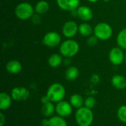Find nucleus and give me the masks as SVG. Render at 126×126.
Wrapping results in <instances>:
<instances>
[{
	"instance_id": "1",
	"label": "nucleus",
	"mask_w": 126,
	"mask_h": 126,
	"mask_svg": "<svg viewBox=\"0 0 126 126\" xmlns=\"http://www.w3.org/2000/svg\"><path fill=\"white\" fill-rule=\"evenodd\" d=\"M75 119L79 126H91L94 121L92 109L83 106L76 110Z\"/></svg>"
},
{
	"instance_id": "2",
	"label": "nucleus",
	"mask_w": 126,
	"mask_h": 126,
	"mask_svg": "<svg viewBox=\"0 0 126 126\" xmlns=\"http://www.w3.org/2000/svg\"><path fill=\"white\" fill-rule=\"evenodd\" d=\"M46 94L51 102L57 103L63 100L66 96V89L62 84L59 83H54L49 86Z\"/></svg>"
},
{
	"instance_id": "3",
	"label": "nucleus",
	"mask_w": 126,
	"mask_h": 126,
	"mask_svg": "<svg viewBox=\"0 0 126 126\" xmlns=\"http://www.w3.org/2000/svg\"><path fill=\"white\" fill-rule=\"evenodd\" d=\"M79 51V44L74 40H66L60 47V53L66 57L71 58L75 56Z\"/></svg>"
},
{
	"instance_id": "4",
	"label": "nucleus",
	"mask_w": 126,
	"mask_h": 126,
	"mask_svg": "<svg viewBox=\"0 0 126 126\" xmlns=\"http://www.w3.org/2000/svg\"><path fill=\"white\" fill-rule=\"evenodd\" d=\"M33 13L34 9L32 6L27 2H23L18 4L15 10L16 16L21 20H27L30 18H32Z\"/></svg>"
},
{
	"instance_id": "5",
	"label": "nucleus",
	"mask_w": 126,
	"mask_h": 126,
	"mask_svg": "<svg viewBox=\"0 0 126 126\" xmlns=\"http://www.w3.org/2000/svg\"><path fill=\"white\" fill-rule=\"evenodd\" d=\"M94 35L100 40H108L112 35V28L111 27L106 23L101 22L97 24L94 27Z\"/></svg>"
},
{
	"instance_id": "6",
	"label": "nucleus",
	"mask_w": 126,
	"mask_h": 126,
	"mask_svg": "<svg viewBox=\"0 0 126 126\" xmlns=\"http://www.w3.org/2000/svg\"><path fill=\"white\" fill-rule=\"evenodd\" d=\"M10 95L13 100L18 102H22L29 99L30 96V93L27 88L22 86H18L13 88L11 90Z\"/></svg>"
},
{
	"instance_id": "7",
	"label": "nucleus",
	"mask_w": 126,
	"mask_h": 126,
	"mask_svg": "<svg viewBox=\"0 0 126 126\" xmlns=\"http://www.w3.org/2000/svg\"><path fill=\"white\" fill-rule=\"evenodd\" d=\"M73 107L69 101L61 100L55 105V113L62 117H67L72 113Z\"/></svg>"
},
{
	"instance_id": "8",
	"label": "nucleus",
	"mask_w": 126,
	"mask_h": 126,
	"mask_svg": "<svg viewBox=\"0 0 126 126\" xmlns=\"http://www.w3.org/2000/svg\"><path fill=\"white\" fill-rule=\"evenodd\" d=\"M109 61L114 65H120L125 60V55L120 47H114L109 52Z\"/></svg>"
},
{
	"instance_id": "9",
	"label": "nucleus",
	"mask_w": 126,
	"mask_h": 126,
	"mask_svg": "<svg viewBox=\"0 0 126 126\" xmlns=\"http://www.w3.org/2000/svg\"><path fill=\"white\" fill-rule=\"evenodd\" d=\"M61 42V36L56 32H49L47 33L43 38V44L49 47H55Z\"/></svg>"
},
{
	"instance_id": "10",
	"label": "nucleus",
	"mask_w": 126,
	"mask_h": 126,
	"mask_svg": "<svg viewBox=\"0 0 126 126\" xmlns=\"http://www.w3.org/2000/svg\"><path fill=\"white\" fill-rule=\"evenodd\" d=\"M78 31V27L77 24L73 21H69L66 22L63 27V34L67 38L74 37Z\"/></svg>"
},
{
	"instance_id": "11",
	"label": "nucleus",
	"mask_w": 126,
	"mask_h": 126,
	"mask_svg": "<svg viewBox=\"0 0 126 126\" xmlns=\"http://www.w3.org/2000/svg\"><path fill=\"white\" fill-rule=\"evenodd\" d=\"M58 7L66 11H73L78 8L80 0H56Z\"/></svg>"
},
{
	"instance_id": "12",
	"label": "nucleus",
	"mask_w": 126,
	"mask_h": 126,
	"mask_svg": "<svg viewBox=\"0 0 126 126\" xmlns=\"http://www.w3.org/2000/svg\"><path fill=\"white\" fill-rule=\"evenodd\" d=\"M77 15L81 20H83L84 21H89L93 17L92 10L87 6L78 7V10H77Z\"/></svg>"
},
{
	"instance_id": "13",
	"label": "nucleus",
	"mask_w": 126,
	"mask_h": 126,
	"mask_svg": "<svg viewBox=\"0 0 126 126\" xmlns=\"http://www.w3.org/2000/svg\"><path fill=\"white\" fill-rule=\"evenodd\" d=\"M112 86L119 90H123L126 88V78L121 75H115L111 78Z\"/></svg>"
},
{
	"instance_id": "14",
	"label": "nucleus",
	"mask_w": 126,
	"mask_h": 126,
	"mask_svg": "<svg viewBox=\"0 0 126 126\" xmlns=\"http://www.w3.org/2000/svg\"><path fill=\"white\" fill-rule=\"evenodd\" d=\"M13 98L10 94L5 92H1L0 94V110L1 111L7 110L12 105Z\"/></svg>"
},
{
	"instance_id": "15",
	"label": "nucleus",
	"mask_w": 126,
	"mask_h": 126,
	"mask_svg": "<svg viewBox=\"0 0 126 126\" xmlns=\"http://www.w3.org/2000/svg\"><path fill=\"white\" fill-rule=\"evenodd\" d=\"M22 69V66L21 63L16 60H12L7 62L6 65V69L7 71L13 75L18 74Z\"/></svg>"
},
{
	"instance_id": "16",
	"label": "nucleus",
	"mask_w": 126,
	"mask_h": 126,
	"mask_svg": "<svg viewBox=\"0 0 126 126\" xmlns=\"http://www.w3.org/2000/svg\"><path fill=\"white\" fill-rule=\"evenodd\" d=\"M55 112V106L54 105V103L50 101L42 104L41 113L44 116V117L50 118L51 117L54 116Z\"/></svg>"
},
{
	"instance_id": "17",
	"label": "nucleus",
	"mask_w": 126,
	"mask_h": 126,
	"mask_svg": "<svg viewBox=\"0 0 126 126\" xmlns=\"http://www.w3.org/2000/svg\"><path fill=\"white\" fill-rule=\"evenodd\" d=\"M69 102L70 103L72 106L76 109L84 106V100L83 97L79 94H74L71 95Z\"/></svg>"
},
{
	"instance_id": "18",
	"label": "nucleus",
	"mask_w": 126,
	"mask_h": 126,
	"mask_svg": "<svg viewBox=\"0 0 126 126\" xmlns=\"http://www.w3.org/2000/svg\"><path fill=\"white\" fill-rule=\"evenodd\" d=\"M79 76V70L76 66H69L66 72H65V77L67 80L69 81H73L76 80Z\"/></svg>"
},
{
	"instance_id": "19",
	"label": "nucleus",
	"mask_w": 126,
	"mask_h": 126,
	"mask_svg": "<svg viewBox=\"0 0 126 126\" xmlns=\"http://www.w3.org/2000/svg\"><path fill=\"white\" fill-rule=\"evenodd\" d=\"M49 126H68V124L64 117L54 115L49 118Z\"/></svg>"
},
{
	"instance_id": "20",
	"label": "nucleus",
	"mask_w": 126,
	"mask_h": 126,
	"mask_svg": "<svg viewBox=\"0 0 126 126\" xmlns=\"http://www.w3.org/2000/svg\"><path fill=\"white\" fill-rule=\"evenodd\" d=\"M63 61V58L59 54H52L48 58V63L52 68L58 67Z\"/></svg>"
},
{
	"instance_id": "21",
	"label": "nucleus",
	"mask_w": 126,
	"mask_h": 126,
	"mask_svg": "<svg viewBox=\"0 0 126 126\" xmlns=\"http://www.w3.org/2000/svg\"><path fill=\"white\" fill-rule=\"evenodd\" d=\"M48 10H49V4L47 1L44 0L39 1L35 7V13L39 15L46 13L48 11Z\"/></svg>"
},
{
	"instance_id": "22",
	"label": "nucleus",
	"mask_w": 126,
	"mask_h": 126,
	"mask_svg": "<svg viewBox=\"0 0 126 126\" xmlns=\"http://www.w3.org/2000/svg\"><path fill=\"white\" fill-rule=\"evenodd\" d=\"M78 31L83 36H89L92 33V27L87 23L81 24L78 27Z\"/></svg>"
},
{
	"instance_id": "23",
	"label": "nucleus",
	"mask_w": 126,
	"mask_h": 126,
	"mask_svg": "<svg viewBox=\"0 0 126 126\" xmlns=\"http://www.w3.org/2000/svg\"><path fill=\"white\" fill-rule=\"evenodd\" d=\"M117 42L121 49L126 50V28L120 32L117 38Z\"/></svg>"
},
{
	"instance_id": "24",
	"label": "nucleus",
	"mask_w": 126,
	"mask_h": 126,
	"mask_svg": "<svg viewBox=\"0 0 126 126\" xmlns=\"http://www.w3.org/2000/svg\"><path fill=\"white\" fill-rule=\"evenodd\" d=\"M117 115L121 123H126V105H123L118 109Z\"/></svg>"
},
{
	"instance_id": "25",
	"label": "nucleus",
	"mask_w": 126,
	"mask_h": 126,
	"mask_svg": "<svg viewBox=\"0 0 126 126\" xmlns=\"http://www.w3.org/2000/svg\"><path fill=\"white\" fill-rule=\"evenodd\" d=\"M97 103L96 99L92 97V96H89L87 97L85 100H84V106L86 108H89L90 109H92L95 107Z\"/></svg>"
},
{
	"instance_id": "26",
	"label": "nucleus",
	"mask_w": 126,
	"mask_h": 126,
	"mask_svg": "<svg viewBox=\"0 0 126 126\" xmlns=\"http://www.w3.org/2000/svg\"><path fill=\"white\" fill-rule=\"evenodd\" d=\"M97 39H98V38H97L95 35L90 36V37L89 38L88 41H87V44H88L89 46L93 47V46H94V45L97 44Z\"/></svg>"
},
{
	"instance_id": "27",
	"label": "nucleus",
	"mask_w": 126,
	"mask_h": 126,
	"mask_svg": "<svg viewBox=\"0 0 126 126\" xmlns=\"http://www.w3.org/2000/svg\"><path fill=\"white\" fill-rule=\"evenodd\" d=\"M41 19L39 14H33V16H32V21L35 24H38L41 22Z\"/></svg>"
},
{
	"instance_id": "28",
	"label": "nucleus",
	"mask_w": 126,
	"mask_h": 126,
	"mask_svg": "<svg viewBox=\"0 0 126 126\" xmlns=\"http://www.w3.org/2000/svg\"><path fill=\"white\" fill-rule=\"evenodd\" d=\"M6 123V117L3 112H0V126H4Z\"/></svg>"
},
{
	"instance_id": "29",
	"label": "nucleus",
	"mask_w": 126,
	"mask_h": 126,
	"mask_svg": "<svg viewBox=\"0 0 126 126\" xmlns=\"http://www.w3.org/2000/svg\"><path fill=\"white\" fill-rule=\"evenodd\" d=\"M41 101L42 104H44V103H48V102H50V100H49V97H47V94L44 95V96L41 97Z\"/></svg>"
},
{
	"instance_id": "30",
	"label": "nucleus",
	"mask_w": 126,
	"mask_h": 126,
	"mask_svg": "<svg viewBox=\"0 0 126 126\" xmlns=\"http://www.w3.org/2000/svg\"><path fill=\"white\" fill-rule=\"evenodd\" d=\"M49 118L45 117V118L41 121V125H43V126H49Z\"/></svg>"
},
{
	"instance_id": "31",
	"label": "nucleus",
	"mask_w": 126,
	"mask_h": 126,
	"mask_svg": "<svg viewBox=\"0 0 126 126\" xmlns=\"http://www.w3.org/2000/svg\"><path fill=\"white\" fill-rule=\"evenodd\" d=\"M88 1L90 2H95V1H97L98 0H88Z\"/></svg>"
},
{
	"instance_id": "32",
	"label": "nucleus",
	"mask_w": 126,
	"mask_h": 126,
	"mask_svg": "<svg viewBox=\"0 0 126 126\" xmlns=\"http://www.w3.org/2000/svg\"><path fill=\"white\" fill-rule=\"evenodd\" d=\"M125 61H126V55H125Z\"/></svg>"
},
{
	"instance_id": "33",
	"label": "nucleus",
	"mask_w": 126,
	"mask_h": 126,
	"mask_svg": "<svg viewBox=\"0 0 126 126\" xmlns=\"http://www.w3.org/2000/svg\"><path fill=\"white\" fill-rule=\"evenodd\" d=\"M104 1H109V0H104Z\"/></svg>"
},
{
	"instance_id": "34",
	"label": "nucleus",
	"mask_w": 126,
	"mask_h": 126,
	"mask_svg": "<svg viewBox=\"0 0 126 126\" xmlns=\"http://www.w3.org/2000/svg\"><path fill=\"white\" fill-rule=\"evenodd\" d=\"M40 126H43V125H41Z\"/></svg>"
}]
</instances>
